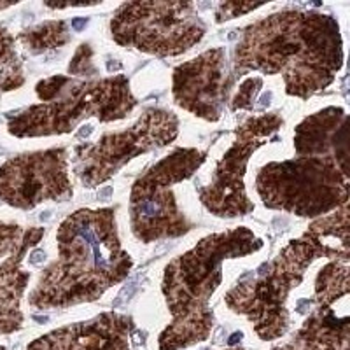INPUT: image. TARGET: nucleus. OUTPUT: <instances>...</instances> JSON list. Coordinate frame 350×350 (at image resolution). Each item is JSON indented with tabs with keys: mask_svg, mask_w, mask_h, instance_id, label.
<instances>
[{
	"mask_svg": "<svg viewBox=\"0 0 350 350\" xmlns=\"http://www.w3.org/2000/svg\"><path fill=\"white\" fill-rule=\"evenodd\" d=\"M342 65L343 44L334 18L289 9L243 30L233 76L249 70L282 74L287 95L310 98L333 83Z\"/></svg>",
	"mask_w": 350,
	"mask_h": 350,
	"instance_id": "obj_1",
	"label": "nucleus"
},
{
	"mask_svg": "<svg viewBox=\"0 0 350 350\" xmlns=\"http://www.w3.org/2000/svg\"><path fill=\"white\" fill-rule=\"evenodd\" d=\"M58 259L40 275L28 303L53 310L90 303L120 284L133 261L121 247L112 208H81L58 228Z\"/></svg>",
	"mask_w": 350,
	"mask_h": 350,
	"instance_id": "obj_2",
	"label": "nucleus"
},
{
	"mask_svg": "<svg viewBox=\"0 0 350 350\" xmlns=\"http://www.w3.org/2000/svg\"><path fill=\"white\" fill-rule=\"evenodd\" d=\"M319 258L349 262V205L315 221L301 239L289 242L273 261L259 268L256 279L233 287L224 298L226 305L245 315L261 340L279 338L289 327L287 296Z\"/></svg>",
	"mask_w": 350,
	"mask_h": 350,
	"instance_id": "obj_3",
	"label": "nucleus"
},
{
	"mask_svg": "<svg viewBox=\"0 0 350 350\" xmlns=\"http://www.w3.org/2000/svg\"><path fill=\"white\" fill-rule=\"evenodd\" d=\"M262 242L247 228L200 240L191 251L175 258L165 270L163 295L172 324L159 336V350H180L211 336L214 315L211 298L223 282V262L259 251Z\"/></svg>",
	"mask_w": 350,
	"mask_h": 350,
	"instance_id": "obj_4",
	"label": "nucleus"
},
{
	"mask_svg": "<svg viewBox=\"0 0 350 350\" xmlns=\"http://www.w3.org/2000/svg\"><path fill=\"white\" fill-rule=\"evenodd\" d=\"M36 90L42 104L11 118V135L20 139L62 135L88 118H98L104 123L123 120L137 105L124 76L98 81L55 76L40 81Z\"/></svg>",
	"mask_w": 350,
	"mask_h": 350,
	"instance_id": "obj_5",
	"label": "nucleus"
},
{
	"mask_svg": "<svg viewBox=\"0 0 350 350\" xmlns=\"http://www.w3.org/2000/svg\"><path fill=\"white\" fill-rule=\"evenodd\" d=\"M349 184L345 161L334 156H298L261 168L256 189L268 208L315 217L347 205Z\"/></svg>",
	"mask_w": 350,
	"mask_h": 350,
	"instance_id": "obj_6",
	"label": "nucleus"
},
{
	"mask_svg": "<svg viewBox=\"0 0 350 350\" xmlns=\"http://www.w3.org/2000/svg\"><path fill=\"white\" fill-rule=\"evenodd\" d=\"M207 154L196 149H175L133 184L130 198L131 231L142 242L186 235L191 223L177 207L174 186L189 179Z\"/></svg>",
	"mask_w": 350,
	"mask_h": 350,
	"instance_id": "obj_7",
	"label": "nucleus"
},
{
	"mask_svg": "<svg viewBox=\"0 0 350 350\" xmlns=\"http://www.w3.org/2000/svg\"><path fill=\"white\" fill-rule=\"evenodd\" d=\"M114 40L158 56H179L200 42L205 23L193 2H126L111 21Z\"/></svg>",
	"mask_w": 350,
	"mask_h": 350,
	"instance_id": "obj_8",
	"label": "nucleus"
},
{
	"mask_svg": "<svg viewBox=\"0 0 350 350\" xmlns=\"http://www.w3.org/2000/svg\"><path fill=\"white\" fill-rule=\"evenodd\" d=\"M179 135L174 112L152 109L128 130L107 133L96 144H81L74 156V172L86 187H96L120 172L130 159L163 148Z\"/></svg>",
	"mask_w": 350,
	"mask_h": 350,
	"instance_id": "obj_9",
	"label": "nucleus"
},
{
	"mask_svg": "<svg viewBox=\"0 0 350 350\" xmlns=\"http://www.w3.org/2000/svg\"><path fill=\"white\" fill-rule=\"evenodd\" d=\"M282 123L280 116L265 114L251 118L239 126L237 140L215 168L212 183L200 189V200L208 212L219 217H239L254 211V203L247 198L243 186L247 161Z\"/></svg>",
	"mask_w": 350,
	"mask_h": 350,
	"instance_id": "obj_10",
	"label": "nucleus"
},
{
	"mask_svg": "<svg viewBox=\"0 0 350 350\" xmlns=\"http://www.w3.org/2000/svg\"><path fill=\"white\" fill-rule=\"evenodd\" d=\"M72 198L68 154L64 148L11 158L0 167V202L21 211Z\"/></svg>",
	"mask_w": 350,
	"mask_h": 350,
	"instance_id": "obj_11",
	"label": "nucleus"
},
{
	"mask_svg": "<svg viewBox=\"0 0 350 350\" xmlns=\"http://www.w3.org/2000/svg\"><path fill=\"white\" fill-rule=\"evenodd\" d=\"M233 79V70H228L226 51L223 48L205 51L175 68V104L203 120L217 121L223 116Z\"/></svg>",
	"mask_w": 350,
	"mask_h": 350,
	"instance_id": "obj_12",
	"label": "nucleus"
},
{
	"mask_svg": "<svg viewBox=\"0 0 350 350\" xmlns=\"http://www.w3.org/2000/svg\"><path fill=\"white\" fill-rule=\"evenodd\" d=\"M133 321L126 315L105 312L86 323L70 324L44 334L27 350H131Z\"/></svg>",
	"mask_w": 350,
	"mask_h": 350,
	"instance_id": "obj_13",
	"label": "nucleus"
},
{
	"mask_svg": "<svg viewBox=\"0 0 350 350\" xmlns=\"http://www.w3.org/2000/svg\"><path fill=\"white\" fill-rule=\"evenodd\" d=\"M298 156H334L349 163V118L342 107L308 116L295 135Z\"/></svg>",
	"mask_w": 350,
	"mask_h": 350,
	"instance_id": "obj_14",
	"label": "nucleus"
},
{
	"mask_svg": "<svg viewBox=\"0 0 350 350\" xmlns=\"http://www.w3.org/2000/svg\"><path fill=\"white\" fill-rule=\"evenodd\" d=\"M44 235V228L25 231L23 242L4 262H0V334L16 333L23 327L21 298L30 280V273L21 268L25 254Z\"/></svg>",
	"mask_w": 350,
	"mask_h": 350,
	"instance_id": "obj_15",
	"label": "nucleus"
},
{
	"mask_svg": "<svg viewBox=\"0 0 350 350\" xmlns=\"http://www.w3.org/2000/svg\"><path fill=\"white\" fill-rule=\"evenodd\" d=\"M336 303H317V308L306 319L295 338L273 350H349V315L347 312L338 314V308H334Z\"/></svg>",
	"mask_w": 350,
	"mask_h": 350,
	"instance_id": "obj_16",
	"label": "nucleus"
},
{
	"mask_svg": "<svg viewBox=\"0 0 350 350\" xmlns=\"http://www.w3.org/2000/svg\"><path fill=\"white\" fill-rule=\"evenodd\" d=\"M23 84V64L14 49V37L0 27V93L12 92Z\"/></svg>",
	"mask_w": 350,
	"mask_h": 350,
	"instance_id": "obj_17",
	"label": "nucleus"
},
{
	"mask_svg": "<svg viewBox=\"0 0 350 350\" xmlns=\"http://www.w3.org/2000/svg\"><path fill=\"white\" fill-rule=\"evenodd\" d=\"M70 39L68 28L65 21H48V23L37 25V27L28 28L20 33L18 40L23 44L28 51L40 53L46 49L64 46Z\"/></svg>",
	"mask_w": 350,
	"mask_h": 350,
	"instance_id": "obj_18",
	"label": "nucleus"
},
{
	"mask_svg": "<svg viewBox=\"0 0 350 350\" xmlns=\"http://www.w3.org/2000/svg\"><path fill=\"white\" fill-rule=\"evenodd\" d=\"M25 231L27 230H23L18 224L0 223V258L16 251L23 242Z\"/></svg>",
	"mask_w": 350,
	"mask_h": 350,
	"instance_id": "obj_19",
	"label": "nucleus"
},
{
	"mask_svg": "<svg viewBox=\"0 0 350 350\" xmlns=\"http://www.w3.org/2000/svg\"><path fill=\"white\" fill-rule=\"evenodd\" d=\"M261 86H262L261 77H251V79L243 81L239 93H237L235 98H233L231 109H233V111H239V109L251 111L252 105H254L256 95H258V92L261 90Z\"/></svg>",
	"mask_w": 350,
	"mask_h": 350,
	"instance_id": "obj_20",
	"label": "nucleus"
},
{
	"mask_svg": "<svg viewBox=\"0 0 350 350\" xmlns=\"http://www.w3.org/2000/svg\"><path fill=\"white\" fill-rule=\"evenodd\" d=\"M261 8V4H242V2H224L219 4L217 12H215V20L217 23H224L228 20H233L237 16H242L245 12L254 11V9Z\"/></svg>",
	"mask_w": 350,
	"mask_h": 350,
	"instance_id": "obj_21",
	"label": "nucleus"
},
{
	"mask_svg": "<svg viewBox=\"0 0 350 350\" xmlns=\"http://www.w3.org/2000/svg\"><path fill=\"white\" fill-rule=\"evenodd\" d=\"M68 68H70L72 74H86L84 72V68H90V72L92 74H95V65H93V51L92 48L88 46V44H83V46H79V49L76 51V55H74V60H72V64L68 65Z\"/></svg>",
	"mask_w": 350,
	"mask_h": 350,
	"instance_id": "obj_22",
	"label": "nucleus"
},
{
	"mask_svg": "<svg viewBox=\"0 0 350 350\" xmlns=\"http://www.w3.org/2000/svg\"><path fill=\"white\" fill-rule=\"evenodd\" d=\"M228 350H242V349H228Z\"/></svg>",
	"mask_w": 350,
	"mask_h": 350,
	"instance_id": "obj_23",
	"label": "nucleus"
},
{
	"mask_svg": "<svg viewBox=\"0 0 350 350\" xmlns=\"http://www.w3.org/2000/svg\"><path fill=\"white\" fill-rule=\"evenodd\" d=\"M0 350H5V347H0Z\"/></svg>",
	"mask_w": 350,
	"mask_h": 350,
	"instance_id": "obj_24",
	"label": "nucleus"
}]
</instances>
